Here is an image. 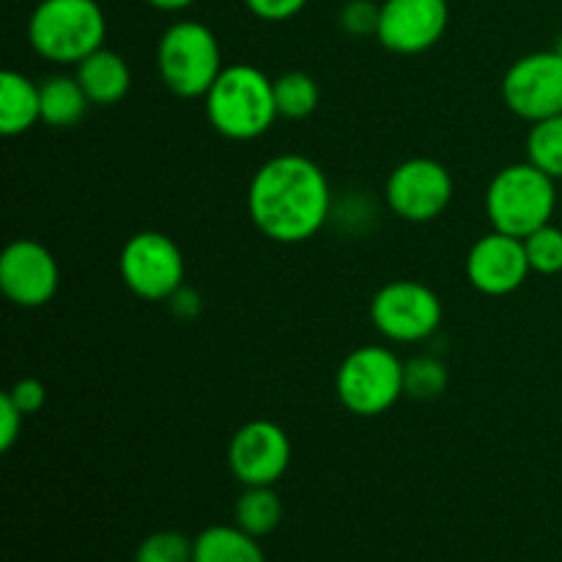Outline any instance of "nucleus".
Masks as SVG:
<instances>
[{
    "label": "nucleus",
    "instance_id": "21",
    "mask_svg": "<svg viewBox=\"0 0 562 562\" xmlns=\"http://www.w3.org/2000/svg\"><path fill=\"white\" fill-rule=\"evenodd\" d=\"M527 162L541 168L554 181L562 179V113L530 126V135H527Z\"/></svg>",
    "mask_w": 562,
    "mask_h": 562
},
{
    "label": "nucleus",
    "instance_id": "15",
    "mask_svg": "<svg viewBox=\"0 0 562 562\" xmlns=\"http://www.w3.org/2000/svg\"><path fill=\"white\" fill-rule=\"evenodd\" d=\"M75 77L80 80L91 104H99V108H113L132 88L130 64L124 60V55L108 47L97 49L86 60H80Z\"/></svg>",
    "mask_w": 562,
    "mask_h": 562
},
{
    "label": "nucleus",
    "instance_id": "31",
    "mask_svg": "<svg viewBox=\"0 0 562 562\" xmlns=\"http://www.w3.org/2000/svg\"><path fill=\"white\" fill-rule=\"evenodd\" d=\"M558 49H562V44H560V47H558Z\"/></svg>",
    "mask_w": 562,
    "mask_h": 562
},
{
    "label": "nucleus",
    "instance_id": "28",
    "mask_svg": "<svg viewBox=\"0 0 562 562\" xmlns=\"http://www.w3.org/2000/svg\"><path fill=\"white\" fill-rule=\"evenodd\" d=\"M22 420H25V415L16 409L14 401L5 393L0 395V450L14 448V442L20 439L22 431Z\"/></svg>",
    "mask_w": 562,
    "mask_h": 562
},
{
    "label": "nucleus",
    "instance_id": "4",
    "mask_svg": "<svg viewBox=\"0 0 562 562\" xmlns=\"http://www.w3.org/2000/svg\"><path fill=\"white\" fill-rule=\"evenodd\" d=\"M558 187L552 176L532 162H516L499 170L486 190L488 223L499 234L527 239L532 231L552 223Z\"/></svg>",
    "mask_w": 562,
    "mask_h": 562
},
{
    "label": "nucleus",
    "instance_id": "26",
    "mask_svg": "<svg viewBox=\"0 0 562 562\" xmlns=\"http://www.w3.org/2000/svg\"><path fill=\"white\" fill-rule=\"evenodd\" d=\"M11 401H14L16 409L22 412V415H36L38 409H42L44 404H47V387H44L38 379H20V382H14V387L9 390Z\"/></svg>",
    "mask_w": 562,
    "mask_h": 562
},
{
    "label": "nucleus",
    "instance_id": "16",
    "mask_svg": "<svg viewBox=\"0 0 562 562\" xmlns=\"http://www.w3.org/2000/svg\"><path fill=\"white\" fill-rule=\"evenodd\" d=\"M42 121V93L22 71L0 75V132L5 137L25 135Z\"/></svg>",
    "mask_w": 562,
    "mask_h": 562
},
{
    "label": "nucleus",
    "instance_id": "11",
    "mask_svg": "<svg viewBox=\"0 0 562 562\" xmlns=\"http://www.w3.org/2000/svg\"><path fill=\"white\" fill-rule=\"evenodd\" d=\"M448 22V0H384L376 38L395 55H420L442 42Z\"/></svg>",
    "mask_w": 562,
    "mask_h": 562
},
{
    "label": "nucleus",
    "instance_id": "22",
    "mask_svg": "<svg viewBox=\"0 0 562 562\" xmlns=\"http://www.w3.org/2000/svg\"><path fill=\"white\" fill-rule=\"evenodd\" d=\"M448 368L437 357H415L404 366V390L409 398H439L448 390Z\"/></svg>",
    "mask_w": 562,
    "mask_h": 562
},
{
    "label": "nucleus",
    "instance_id": "19",
    "mask_svg": "<svg viewBox=\"0 0 562 562\" xmlns=\"http://www.w3.org/2000/svg\"><path fill=\"white\" fill-rule=\"evenodd\" d=\"M283 521V499L272 486H245L234 505V525L252 538H267Z\"/></svg>",
    "mask_w": 562,
    "mask_h": 562
},
{
    "label": "nucleus",
    "instance_id": "5",
    "mask_svg": "<svg viewBox=\"0 0 562 562\" xmlns=\"http://www.w3.org/2000/svg\"><path fill=\"white\" fill-rule=\"evenodd\" d=\"M157 69L165 88L176 97H206L225 69L223 49L212 27L195 20L173 22L157 44Z\"/></svg>",
    "mask_w": 562,
    "mask_h": 562
},
{
    "label": "nucleus",
    "instance_id": "14",
    "mask_svg": "<svg viewBox=\"0 0 562 562\" xmlns=\"http://www.w3.org/2000/svg\"><path fill=\"white\" fill-rule=\"evenodd\" d=\"M530 274L525 239H516V236L492 231L481 236L467 252V280L472 289L486 296L514 294L527 283Z\"/></svg>",
    "mask_w": 562,
    "mask_h": 562
},
{
    "label": "nucleus",
    "instance_id": "10",
    "mask_svg": "<svg viewBox=\"0 0 562 562\" xmlns=\"http://www.w3.org/2000/svg\"><path fill=\"white\" fill-rule=\"evenodd\" d=\"M384 198L406 223H431L453 201V176L439 159L412 157L387 176Z\"/></svg>",
    "mask_w": 562,
    "mask_h": 562
},
{
    "label": "nucleus",
    "instance_id": "12",
    "mask_svg": "<svg viewBox=\"0 0 562 562\" xmlns=\"http://www.w3.org/2000/svg\"><path fill=\"white\" fill-rule=\"evenodd\" d=\"M231 475L241 486H274L291 467V439L278 423L250 420L231 437Z\"/></svg>",
    "mask_w": 562,
    "mask_h": 562
},
{
    "label": "nucleus",
    "instance_id": "6",
    "mask_svg": "<svg viewBox=\"0 0 562 562\" xmlns=\"http://www.w3.org/2000/svg\"><path fill=\"white\" fill-rule=\"evenodd\" d=\"M406 362L387 346H360L340 362L335 393L346 412L357 417H379L406 395Z\"/></svg>",
    "mask_w": 562,
    "mask_h": 562
},
{
    "label": "nucleus",
    "instance_id": "23",
    "mask_svg": "<svg viewBox=\"0 0 562 562\" xmlns=\"http://www.w3.org/2000/svg\"><path fill=\"white\" fill-rule=\"evenodd\" d=\"M527 258H530V269L538 274H560L562 272V228L558 225H543V228L532 231L525 239Z\"/></svg>",
    "mask_w": 562,
    "mask_h": 562
},
{
    "label": "nucleus",
    "instance_id": "2",
    "mask_svg": "<svg viewBox=\"0 0 562 562\" xmlns=\"http://www.w3.org/2000/svg\"><path fill=\"white\" fill-rule=\"evenodd\" d=\"M203 99L209 124L225 140H256L280 119L274 80L250 64L225 66Z\"/></svg>",
    "mask_w": 562,
    "mask_h": 562
},
{
    "label": "nucleus",
    "instance_id": "27",
    "mask_svg": "<svg viewBox=\"0 0 562 562\" xmlns=\"http://www.w3.org/2000/svg\"><path fill=\"white\" fill-rule=\"evenodd\" d=\"M247 9L263 22H285L300 14L307 0H245Z\"/></svg>",
    "mask_w": 562,
    "mask_h": 562
},
{
    "label": "nucleus",
    "instance_id": "25",
    "mask_svg": "<svg viewBox=\"0 0 562 562\" xmlns=\"http://www.w3.org/2000/svg\"><path fill=\"white\" fill-rule=\"evenodd\" d=\"M340 25H344V31L349 36H376L379 5H373L371 0H349L344 5V11H340Z\"/></svg>",
    "mask_w": 562,
    "mask_h": 562
},
{
    "label": "nucleus",
    "instance_id": "13",
    "mask_svg": "<svg viewBox=\"0 0 562 562\" xmlns=\"http://www.w3.org/2000/svg\"><path fill=\"white\" fill-rule=\"evenodd\" d=\"M58 283V261L42 241L16 239L0 256V289L16 307H44Z\"/></svg>",
    "mask_w": 562,
    "mask_h": 562
},
{
    "label": "nucleus",
    "instance_id": "30",
    "mask_svg": "<svg viewBox=\"0 0 562 562\" xmlns=\"http://www.w3.org/2000/svg\"><path fill=\"white\" fill-rule=\"evenodd\" d=\"M148 5H154V9L159 11H181L187 9V5H192L195 0H146Z\"/></svg>",
    "mask_w": 562,
    "mask_h": 562
},
{
    "label": "nucleus",
    "instance_id": "3",
    "mask_svg": "<svg viewBox=\"0 0 562 562\" xmlns=\"http://www.w3.org/2000/svg\"><path fill=\"white\" fill-rule=\"evenodd\" d=\"M108 20L97 0H42L27 22V42L38 58L77 66L104 47Z\"/></svg>",
    "mask_w": 562,
    "mask_h": 562
},
{
    "label": "nucleus",
    "instance_id": "1",
    "mask_svg": "<svg viewBox=\"0 0 562 562\" xmlns=\"http://www.w3.org/2000/svg\"><path fill=\"white\" fill-rule=\"evenodd\" d=\"M247 212L267 239L302 245L327 225L333 212L327 173L302 154L267 159L250 179Z\"/></svg>",
    "mask_w": 562,
    "mask_h": 562
},
{
    "label": "nucleus",
    "instance_id": "8",
    "mask_svg": "<svg viewBox=\"0 0 562 562\" xmlns=\"http://www.w3.org/2000/svg\"><path fill=\"white\" fill-rule=\"evenodd\" d=\"M119 272L126 289L146 302H168L184 285V256L170 236L140 231L124 245Z\"/></svg>",
    "mask_w": 562,
    "mask_h": 562
},
{
    "label": "nucleus",
    "instance_id": "29",
    "mask_svg": "<svg viewBox=\"0 0 562 562\" xmlns=\"http://www.w3.org/2000/svg\"><path fill=\"white\" fill-rule=\"evenodd\" d=\"M168 302H170V307H173L176 316H181V318H192L201 313V296H198L192 289H187V285H181V289L176 291Z\"/></svg>",
    "mask_w": 562,
    "mask_h": 562
},
{
    "label": "nucleus",
    "instance_id": "20",
    "mask_svg": "<svg viewBox=\"0 0 562 562\" xmlns=\"http://www.w3.org/2000/svg\"><path fill=\"white\" fill-rule=\"evenodd\" d=\"M274 102H278L280 119L302 121L316 113L322 91L307 71H285L274 80Z\"/></svg>",
    "mask_w": 562,
    "mask_h": 562
},
{
    "label": "nucleus",
    "instance_id": "7",
    "mask_svg": "<svg viewBox=\"0 0 562 562\" xmlns=\"http://www.w3.org/2000/svg\"><path fill=\"white\" fill-rule=\"evenodd\" d=\"M371 322L390 344H420L442 324V300L417 280H393L371 300Z\"/></svg>",
    "mask_w": 562,
    "mask_h": 562
},
{
    "label": "nucleus",
    "instance_id": "24",
    "mask_svg": "<svg viewBox=\"0 0 562 562\" xmlns=\"http://www.w3.org/2000/svg\"><path fill=\"white\" fill-rule=\"evenodd\" d=\"M135 562H192V541L176 530H159L143 538Z\"/></svg>",
    "mask_w": 562,
    "mask_h": 562
},
{
    "label": "nucleus",
    "instance_id": "17",
    "mask_svg": "<svg viewBox=\"0 0 562 562\" xmlns=\"http://www.w3.org/2000/svg\"><path fill=\"white\" fill-rule=\"evenodd\" d=\"M192 562H267V554L241 527L214 525L192 541Z\"/></svg>",
    "mask_w": 562,
    "mask_h": 562
},
{
    "label": "nucleus",
    "instance_id": "9",
    "mask_svg": "<svg viewBox=\"0 0 562 562\" xmlns=\"http://www.w3.org/2000/svg\"><path fill=\"white\" fill-rule=\"evenodd\" d=\"M505 108L538 124L562 113V49H541L514 60L503 77Z\"/></svg>",
    "mask_w": 562,
    "mask_h": 562
},
{
    "label": "nucleus",
    "instance_id": "18",
    "mask_svg": "<svg viewBox=\"0 0 562 562\" xmlns=\"http://www.w3.org/2000/svg\"><path fill=\"white\" fill-rule=\"evenodd\" d=\"M42 93V121L53 130H71L86 119L91 99L77 77L53 75L38 86Z\"/></svg>",
    "mask_w": 562,
    "mask_h": 562
}]
</instances>
